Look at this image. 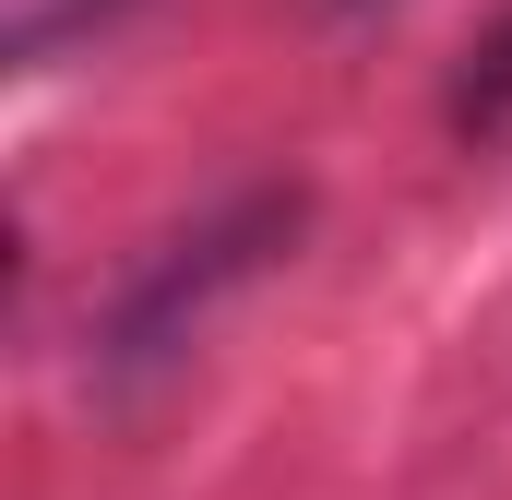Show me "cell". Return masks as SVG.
Returning <instances> with one entry per match:
<instances>
[{
    "mask_svg": "<svg viewBox=\"0 0 512 500\" xmlns=\"http://www.w3.org/2000/svg\"><path fill=\"white\" fill-rule=\"evenodd\" d=\"M274 239H298V191H251L239 215H215L203 239H179L191 262H155V274L120 298V358H155V346H179V334L203 322V298H215V286H239V274H251Z\"/></svg>",
    "mask_w": 512,
    "mask_h": 500,
    "instance_id": "6da1fadb",
    "label": "cell"
},
{
    "mask_svg": "<svg viewBox=\"0 0 512 500\" xmlns=\"http://www.w3.org/2000/svg\"><path fill=\"white\" fill-rule=\"evenodd\" d=\"M96 12H120V0H36V24H24V36H60V24H96Z\"/></svg>",
    "mask_w": 512,
    "mask_h": 500,
    "instance_id": "7a4b0ae2",
    "label": "cell"
},
{
    "mask_svg": "<svg viewBox=\"0 0 512 500\" xmlns=\"http://www.w3.org/2000/svg\"><path fill=\"white\" fill-rule=\"evenodd\" d=\"M334 12H382V0H334Z\"/></svg>",
    "mask_w": 512,
    "mask_h": 500,
    "instance_id": "3957f363",
    "label": "cell"
}]
</instances>
